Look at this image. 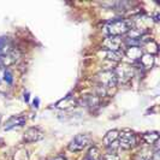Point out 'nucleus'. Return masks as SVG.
<instances>
[{
    "label": "nucleus",
    "mask_w": 160,
    "mask_h": 160,
    "mask_svg": "<svg viewBox=\"0 0 160 160\" xmlns=\"http://www.w3.org/2000/svg\"><path fill=\"white\" fill-rule=\"evenodd\" d=\"M130 29H131L130 21L122 19V18L108 21L104 25V32L107 36H118L119 38L124 34H128Z\"/></svg>",
    "instance_id": "f257e3e1"
},
{
    "label": "nucleus",
    "mask_w": 160,
    "mask_h": 160,
    "mask_svg": "<svg viewBox=\"0 0 160 160\" xmlns=\"http://www.w3.org/2000/svg\"><path fill=\"white\" fill-rule=\"evenodd\" d=\"M118 144H119V148H123V149L134 148L137 144L136 135L131 130H128V129L120 131L119 136H118Z\"/></svg>",
    "instance_id": "f03ea898"
},
{
    "label": "nucleus",
    "mask_w": 160,
    "mask_h": 160,
    "mask_svg": "<svg viewBox=\"0 0 160 160\" xmlns=\"http://www.w3.org/2000/svg\"><path fill=\"white\" fill-rule=\"evenodd\" d=\"M96 80L99 82L100 87H102L104 89H111L118 84V83H117L116 73H114L113 70H106V71H102V72H100V73H98Z\"/></svg>",
    "instance_id": "7ed1b4c3"
},
{
    "label": "nucleus",
    "mask_w": 160,
    "mask_h": 160,
    "mask_svg": "<svg viewBox=\"0 0 160 160\" xmlns=\"http://www.w3.org/2000/svg\"><path fill=\"white\" fill-rule=\"evenodd\" d=\"M117 77V83H128L134 76V68L129 64H122L113 70Z\"/></svg>",
    "instance_id": "20e7f679"
},
{
    "label": "nucleus",
    "mask_w": 160,
    "mask_h": 160,
    "mask_svg": "<svg viewBox=\"0 0 160 160\" xmlns=\"http://www.w3.org/2000/svg\"><path fill=\"white\" fill-rule=\"evenodd\" d=\"M89 142H90V137L87 134H78L70 141L69 149L71 152H81L88 146Z\"/></svg>",
    "instance_id": "39448f33"
},
{
    "label": "nucleus",
    "mask_w": 160,
    "mask_h": 160,
    "mask_svg": "<svg viewBox=\"0 0 160 160\" xmlns=\"http://www.w3.org/2000/svg\"><path fill=\"white\" fill-rule=\"evenodd\" d=\"M19 57H21L19 51H17L15 48L11 49L8 53L0 54V66L1 68H8L11 65L16 64L17 62L19 60Z\"/></svg>",
    "instance_id": "423d86ee"
},
{
    "label": "nucleus",
    "mask_w": 160,
    "mask_h": 160,
    "mask_svg": "<svg viewBox=\"0 0 160 160\" xmlns=\"http://www.w3.org/2000/svg\"><path fill=\"white\" fill-rule=\"evenodd\" d=\"M27 122V117L25 116H12L11 118H8L4 125V130L8 131V130H12V129L21 128L23 127Z\"/></svg>",
    "instance_id": "0eeeda50"
},
{
    "label": "nucleus",
    "mask_w": 160,
    "mask_h": 160,
    "mask_svg": "<svg viewBox=\"0 0 160 160\" xmlns=\"http://www.w3.org/2000/svg\"><path fill=\"white\" fill-rule=\"evenodd\" d=\"M43 137V131L39 128H30L28 129L23 135V141L25 142H36V141H40Z\"/></svg>",
    "instance_id": "6e6552de"
},
{
    "label": "nucleus",
    "mask_w": 160,
    "mask_h": 160,
    "mask_svg": "<svg viewBox=\"0 0 160 160\" xmlns=\"http://www.w3.org/2000/svg\"><path fill=\"white\" fill-rule=\"evenodd\" d=\"M122 39L118 36H107L102 42V46L106 51H118L122 46Z\"/></svg>",
    "instance_id": "1a4fd4ad"
},
{
    "label": "nucleus",
    "mask_w": 160,
    "mask_h": 160,
    "mask_svg": "<svg viewBox=\"0 0 160 160\" xmlns=\"http://www.w3.org/2000/svg\"><path fill=\"white\" fill-rule=\"evenodd\" d=\"M124 57L128 58L130 62H136L140 60V58L142 57V49L137 46H132V47H128L124 51Z\"/></svg>",
    "instance_id": "9d476101"
},
{
    "label": "nucleus",
    "mask_w": 160,
    "mask_h": 160,
    "mask_svg": "<svg viewBox=\"0 0 160 160\" xmlns=\"http://www.w3.org/2000/svg\"><path fill=\"white\" fill-rule=\"evenodd\" d=\"M102 54L105 56L106 59L112 60V62H120L124 57V51L123 49H118V51H104Z\"/></svg>",
    "instance_id": "9b49d317"
},
{
    "label": "nucleus",
    "mask_w": 160,
    "mask_h": 160,
    "mask_svg": "<svg viewBox=\"0 0 160 160\" xmlns=\"http://www.w3.org/2000/svg\"><path fill=\"white\" fill-rule=\"evenodd\" d=\"M118 136H119V131L118 130H110L104 137V144L106 147L111 146L113 142L118 141Z\"/></svg>",
    "instance_id": "f8f14e48"
},
{
    "label": "nucleus",
    "mask_w": 160,
    "mask_h": 160,
    "mask_svg": "<svg viewBox=\"0 0 160 160\" xmlns=\"http://www.w3.org/2000/svg\"><path fill=\"white\" fill-rule=\"evenodd\" d=\"M143 141L147 144H155L159 141V134L157 131H152V132H146L143 136Z\"/></svg>",
    "instance_id": "ddd939ff"
},
{
    "label": "nucleus",
    "mask_w": 160,
    "mask_h": 160,
    "mask_svg": "<svg viewBox=\"0 0 160 160\" xmlns=\"http://www.w3.org/2000/svg\"><path fill=\"white\" fill-rule=\"evenodd\" d=\"M140 62H141V65L143 66L144 69H151L154 64V57L152 54H142V57L140 58Z\"/></svg>",
    "instance_id": "4468645a"
},
{
    "label": "nucleus",
    "mask_w": 160,
    "mask_h": 160,
    "mask_svg": "<svg viewBox=\"0 0 160 160\" xmlns=\"http://www.w3.org/2000/svg\"><path fill=\"white\" fill-rule=\"evenodd\" d=\"M88 160H101L102 157H101V153L99 151L98 147H90L88 151V154L86 157Z\"/></svg>",
    "instance_id": "2eb2a0df"
},
{
    "label": "nucleus",
    "mask_w": 160,
    "mask_h": 160,
    "mask_svg": "<svg viewBox=\"0 0 160 160\" xmlns=\"http://www.w3.org/2000/svg\"><path fill=\"white\" fill-rule=\"evenodd\" d=\"M11 49H13V48H12V45L10 43L8 39H6V38H0V54L8 53Z\"/></svg>",
    "instance_id": "dca6fc26"
},
{
    "label": "nucleus",
    "mask_w": 160,
    "mask_h": 160,
    "mask_svg": "<svg viewBox=\"0 0 160 160\" xmlns=\"http://www.w3.org/2000/svg\"><path fill=\"white\" fill-rule=\"evenodd\" d=\"M144 47H146V51H147L148 54H152L153 56V54L158 53V43L155 41L149 40L148 42L144 43Z\"/></svg>",
    "instance_id": "f3484780"
},
{
    "label": "nucleus",
    "mask_w": 160,
    "mask_h": 160,
    "mask_svg": "<svg viewBox=\"0 0 160 160\" xmlns=\"http://www.w3.org/2000/svg\"><path fill=\"white\" fill-rule=\"evenodd\" d=\"M73 105H75V101L72 100L71 96H66L65 99L60 100L56 106L58 107V108H68V107H71V106H73Z\"/></svg>",
    "instance_id": "a211bd4d"
},
{
    "label": "nucleus",
    "mask_w": 160,
    "mask_h": 160,
    "mask_svg": "<svg viewBox=\"0 0 160 160\" xmlns=\"http://www.w3.org/2000/svg\"><path fill=\"white\" fill-rule=\"evenodd\" d=\"M28 158H29V155H28V151H27V149H24V148L18 149V151L15 153V157H13V159L15 160H28Z\"/></svg>",
    "instance_id": "6ab92c4d"
},
{
    "label": "nucleus",
    "mask_w": 160,
    "mask_h": 160,
    "mask_svg": "<svg viewBox=\"0 0 160 160\" xmlns=\"http://www.w3.org/2000/svg\"><path fill=\"white\" fill-rule=\"evenodd\" d=\"M4 81H5L8 84H12V82H13L12 72L10 71L8 68H5V71H4Z\"/></svg>",
    "instance_id": "aec40b11"
},
{
    "label": "nucleus",
    "mask_w": 160,
    "mask_h": 160,
    "mask_svg": "<svg viewBox=\"0 0 160 160\" xmlns=\"http://www.w3.org/2000/svg\"><path fill=\"white\" fill-rule=\"evenodd\" d=\"M104 160H122L120 157L114 152H107L104 155Z\"/></svg>",
    "instance_id": "412c9836"
},
{
    "label": "nucleus",
    "mask_w": 160,
    "mask_h": 160,
    "mask_svg": "<svg viewBox=\"0 0 160 160\" xmlns=\"http://www.w3.org/2000/svg\"><path fill=\"white\" fill-rule=\"evenodd\" d=\"M136 160H152V154H151V155H148L146 152L138 153Z\"/></svg>",
    "instance_id": "4be33fe9"
},
{
    "label": "nucleus",
    "mask_w": 160,
    "mask_h": 160,
    "mask_svg": "<svg viewBox=\"0 0 160 160\" xmlns=\"http://www.w3.org/2000/svg\"><path fill=\"white\" fill-rule=\"evenodd\" d=\"M4 71H5V68L0 66V83L4 81Z\"/></svg>",
    "instance_id": "5701e85b"
},
{
    "label": "nucleus",
    "mask_w": 160,
    "mask_h": 160,
    "mask_svg": "<svg viewBox=\"0 0 160 160\" xmlns=\"http://www.w3.org/2000/svg\"><path fill=\"white\" fill-rule=\"evenodd\" d=\"M51 160H66L64 157H62V155H58V157H54V158H52Z\"/></svg>",
    "instance_id": "b1692460"
},
{
    "label": "nucleus",
    "mask_w": 160,
    "mask_h": 160,
    "mask_svg": "<svg viewBox=\"0 0 160 160\" xmlns=\"http://www.w3.org/2000/svg\"><path fill=\"white\" fill-rule=\"evenodd\" d=\"M83 160H88V159H87V158H84V159H83Z\"/></svg>",
    "instance_id": "393cba45"
},
{
    "label": "nucleus",
    "mask_w": 160,
    "mask_h": 160,
    "mask_svg": "<svg viewBox=\"0 0 160 160\" xmlns=\"http://www.w3.org/2000/svg\"><path fill=\"white\" fill-rule=\"evenodd\" d=\"M0 123H1V120H0Z\"/></svg>",
    "instance_id": "a878e982"
}]
</instances>
